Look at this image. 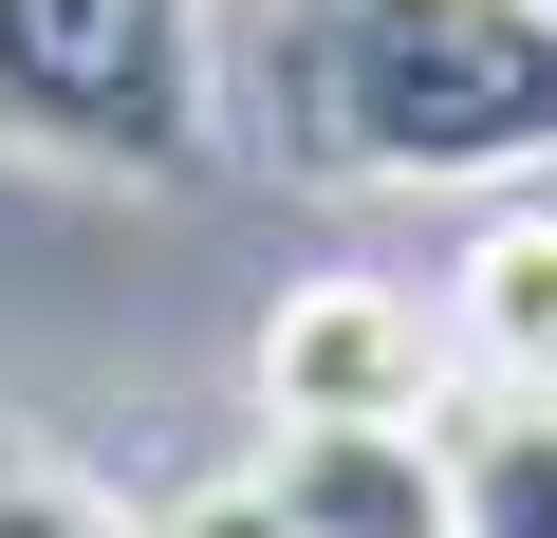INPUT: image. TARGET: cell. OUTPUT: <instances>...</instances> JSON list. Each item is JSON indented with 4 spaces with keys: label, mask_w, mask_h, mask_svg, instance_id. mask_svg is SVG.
Segmentation results:
<instances>
[{
    "label": "cell",
    "mask_w": 557,
    "mask_h": 538,
    "mask_svg": "<svg viewBox=\"0 0 557 538\" xmlns=\"http://www.w3.org/2000/svg\"><path fill=\"white\" fill-rule=\"evenodd\" d=\"M278 149L335 186H483L557 149V0H317L278 38Z\"/></svg>",
    "instance_id": "obj_1"
},
{
    "label": "cell",
    "mask_w": 557,
    "mask_h": 538,
    "mask_svg": "<svg viewBox=\"0 0 557 538\" xmlns=\"http://www.w3.org/2000/svg\"><path fill=\"white\" fill-rule=\"evenodd\" d=\"M0 130L57 167H186L205 149V20L186 0H0Z\"/></svg>",
    "instance_id": "obj_2"
},
{
    "label": "cell",
    "mask_w": 557,
    "mask_h": 538,
    "mask_svg": "<svg viewBox=\"0 0 557 538\" xmlns=\"http://www.w3.org/2000/svg\"><path fill=\"white\" fill-rule=\"evenodd\" d=\"M242 372H260V427H428L446 335L391 279H278V316H260Z\"/></svg>",
    "instance_id": "obj_3"
},
{
    "label": "cell",
    "mask_w": 557,
    "mask_h": 538,
    "mask_svg": "<svg viewBox=\"0 0 557 538\" xmlns=\"http://www.w3.org/2000/svg\"><path fill=\"white\" fill-rule=\"evenodd\" d=\"M260 501L298 520V538H465L428 427H278L260 446Z\"/></svg>",
    "instance_id": "obj_4"
},
{
    "label": "cell",
    "mask_w": 557,
    "mask_h": 538,
    "mask_svg": "<svg viewBox=\"0 0 557 538\" xmlns=\"http://www.w3.org/2000/svg\"><path fill=\"white\" fill-rule=\"evenodd\" d=\"M446 372L465 390H557V204L465 223V260H446Z\"/></svg>",
    "instance_id": "obj_5"
},
{
    "label": "cell",
    "mask_w": 557,
    "mask_h": 538,
    "mask_svg": "<svg viewBox=\"0 0 557 538\" xmlns=\"http://www.w3.org/2000/svg\"><path fill=\"white\" fill-rule=\"evenodd\" d=\"M428 446H446V520L465 538H557V390H465Z\"/></svg>",
    "instance_id": "obj_6"
},
{
    "label": "cell",
    "mask_w": 557,
    "mask_h": 538,
    "mask_svg": "<svg viewBox=\"0 0 557 538\" xmlns=\"http://www.w3.org/2000/svg\"><path fill=\"white\" fill-rule=\"evenodd\" d=\"M0 538H131V501H112V483H75L57 446L0 427Z\"/></svg>",
    "instance_id": "obj_7"
},
{
    "label": "cell",
    "mask_w": 557,
    "mask_h": 538,
    "mask_svg": "<svg viewBox=\"0 0 557 538\" xmlns=\"http://www.w3.org/2000/svg\"><path fill=\"white\" fill-rule=\"evenodd\" d=\"M149 538H298V520H278V501H260V464H242V483H186Z\"/></svg>",
    "instance_id": "obj_8"
}]
</instances>
